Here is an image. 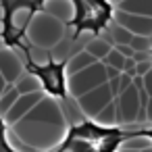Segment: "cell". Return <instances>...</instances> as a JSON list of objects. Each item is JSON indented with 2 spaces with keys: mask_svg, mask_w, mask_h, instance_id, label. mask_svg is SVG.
<instances>
[{
  "mask_svg": "<svg viewBox=\"0 0 152 152\" xmlns=\"http://www.w3.org/2000/svg\"><path fill=\"white\" fill-rule=\"evenodd\" d=\"M104 81H106L104 63L102 61H94L92 65L83 67L81 71L65 75V90H69V94L73 98H79L81 94L90 92L92 88H96V86H100Z\"/></svg>",
  "mask_w": 152,
  "mask_h": 152,
  "instance_id": "4",
  "label": "cell"
},
{
  "mask_svg": "<svg viewBox=\"0 0 152 152\" xmlns=\"http://www.w3.org/2000/svg\"><path fill=\"white\" fill-rule=\"evenodd\" d=\"M140 152H152V144H150V146H146V148H142Z\"/></svg>",
  "mask_w": 152,
  "mask_h": 152,
  "instance_id": "26",
  "label": "cell"
},
{
  "mask_svg": "<svg viewBox=\"0 0 152 152\" xmlns=\"http://www.w3.org/2000/svg\"><path fill=\"white\" fill-rule=\"evenodd\" d=\"M23 34H25V40L31 46L50 50L52 46H56L63 40L65 21H61L58 17H54L46 11H34V15H31Z\"/></svg>",
  "mask_w": 152,
  "mask_h": 152,
  "instance_id": "3",
  "label": "cell"
},
{
  "mask_svg": "<svg viewBox=\"0 0 152 152\" xmlns=\"http://www.w3.org/2000/svg\"><path fill=\"white\" fill-rule=\"evenodd\" d=\"M4 17V11H2V2H0V19Z\"/></svg>",
  "mask_w": 152,
  "mask_h": 152,
  "instance_id": "27",
  "label": "cell"
},
{
  "mask_svg": "<svg viewBox=\"0 0 152 152\" xmlns=\"http://www.w3.org/2000/svg\"><path fill=\"white\" fill-rule=\"evenodd\" d=\"M110 38H113V42H115V44H129V42H131V38H133V34H131L129 29H125L123 25L115 23V25H113V29H110Z\"/></svg>",
  "mask_w": 152,
  "mask_h": 152,
  "instance_id": "17",
  "label": "cell"
},
{
  "mask_svg": "<svg viewBox=\"0 0 152 152\" xmlns=\"http://www.w3.org/2000/svg\"><path fill=\"white\" fill-rule=\"evenodd\" d=\"M96 58L83 48V50H79V52H75V54H71L69 56V61L63 65V71H65V75H71V73H75V71H81L83 67H88V65H92Z\"/></svg>",
  "mask_w": 152,
  "mask_h": 152,
  "instance_id": "12",
  "label": "cell"
},
{
  "mask_svg": "<svg viewBox=\"0 0 152 152\" xmlns=\"http://www.w3.org/2000/svg\"><path fill=\"white\" fill-rule=\"evenodd\" d=\"M115 23L123 25L133 36L152 38V17H148V15H135V13H127V11L119 9L117 15H115Z\"/></svg>",
  "mask_w": 152,
  "mask_h": 152,
  "instance_id": "7",
  "label": "cell"
},
{
  "mask_svg": "<svg viewBox=\"0 0 152 152\" xmlns=\"http://www.w3.org/2000/svg\"><path fill=\"white\" fill-rule=\"evenodd\" d=\"M113 2H115V0H113Z\"/></svg>",
  "mask_w": 152,
  "mask_h": 152,
  "instance_id": "28",
  "label": "cell"
},
{
  "mask_svg": "<svg viewBox=\"0 0 152 152\" xmlns=\"http://www.w3.org/2000/svg\"><path fill=\"white\" fill-rule=\"evenodd\" d=\"M17 98H19L17 88H15L13 83H7V88H4V92H2V96H0V119L7 115V110L13 106V102H15Z\"/></svg>",
  "mask_w": 152,
  "mask_h": 152,
  "instance_id": "16",
  "label": "cell"
},
{
  "mask_svg": "<svg viewBox=\"0 0 152 152\" xmlns=\"http://www.w3.org/2000/svg\"><path fill=\"white\" fill-rule=\"evenodd\" d=\"M104 73H106V81H108V79L117 77L121 71H119V69H115V67H110V65H104Z\"/></svg>",
  "mask_w": 152,
  "mask_h": 152,
  "instance_id": "22",
  "label": "cell"
},
{
  "mask_svg": "<svg viewBox=\"0 0 152 152\" xmlns=\"http://www.w3.org/2000/svg\"><path fill=\"white\" fill-rule=\"evenodd\" d=\"M137 131H121L117 127H104L98 123H79L71 127L63 140L69 152H115L127 137Z\"/></svg>",
  "mask_w": 152,
  "mask_h": 152,
  "instance_id": "2",
  "label": "cell"
},
{
  "mask_svg": "<svg viewBox=\"0 0 152 152\" xmlns=\"http://www.w3.org/2000/svg\"><path fill=\"white\" fill-rule=\"evenodd\" d=\"M96 119V123L98 125H104V127H113V125H117L119 121H117V102H115V98L94 117Z\"/></svg>",
  "mask_w": 152,
  "mask_h": 152,
  "instance_id": "15",
  "label": "cell"
},
{
  "mask_svg": "<svg viewBox=\"0 0 152 152\" xmlns=\"http://www.w3.org/2000/svg\"><path fill=\"white\" fill-rule=\"evenodd\" d=\"M102 63L104 65H110V67H115V69H119V71H123V63H125V56L113 46L108 52H106V56L102 58Z\"/></svg>",
  "mask_w": 152,
  "mask_h": 152,
  "instance_id": "18",
  "label": "cell"
},
{
  "mask_svg": "<svg viewBox=\"0 0 152 152\" xmlns=\"http://www.w3.org/2000/svg\"><path fill=\"white\" fill-rule=\"evenodd\" d=\"M34 11H36V9L29 7V4H17V7H13L11 13L4 15V17H7L4 31H7V25H9V27L15 31V36L23 34L25 27H27V23H29V19H31V15H34Z\"/></svg>",
  "mask_w": 152,
  "mask_h": 152,
  "instance_id": "9",
  "label": "cell"
},
{
  "mask_svg": "<svg viewBox=\"0 0 152 152\" xmlns=\"http://www.w3.org/2000/svg\"><path fill=\"white\" fill-rule=\"evenodd\" d=\"M27 69V58L23 54V48H11L0 44V75L7 83H15L19 75Z\"/></svg>",
  "mask_w": 152,
  "mask_h": 152,
  "instance_id": "5",
  "label": "cell"
},
{
  "mask_svg": "<svg viewBox=\"0 0 152 152\" xmlns=\"http://www.w3.org/2000/svg\"><path fill=\"white\" fill-rule=\"evenodd\" d=\"M117 4H119L121 11L152 17V0H119Z\"/></svg>",
  "mask_w": 152,
  "mask_h": 152,
  "instance_id": "13",
  "label": "cell"
},
{
  "mask_svg": "<svg viewBox=\"0 0 152 152\" xmlns=\"http://www.w3.org/2000/svg\"><path fill=\"white\" fill-rule=\"evenodd\" d=\"M142 133H144L146 137H150V140H152V129H146V131H142Z\"/></svg>",
  "mask_w": 152,
  "mask_h": 152,
  "instance_id": "25",
  "label": "cell"
},
{
  "mask_svg": "<svg viewBox=\"0 0 152 152\" xmlns=\"http://www.w3.org/2000/svg\"><path fill=\"white\" fill-rule=\"evenodd\" d=\"M46 92L44 90H38V92H29V94H19V98L13 102V106L7 110V115L2 117V119H0V123H2L4 127H11L15 121H19L42 96H44Z\"/></svg>",
  "mask_w": 152,
  "mask_h": 152,
  "instance_id": "8",
  "label": "cell"
},
{
  "mask_svg": "<svg viewBox=\"0 0 152 152\" xmlns=\"http://www.w3.org/2000/svg\"><path fill=\"white\" fill-rule=\"evenodd\" d=\"M15 88H17V92L19 94H29V92H38V90H44V86H42V79H40V75L36 73V71H23L21 75H19V79L13 83Z\"/></svg>",
  "mask_w": 152,
  "mask_h": 152,
  "instance_id": "11",
  "label": "cell"
},
{
  "mask_svg": "<svg viewBox=\"0 0 152 152\" xmlns=\"http://www.w3.org/2000/svg\"><path fill=\"white\" fill-rule=\"evenodd\" d=\"M113 98H115V96H113L108 83L104 81V83L92 88L90 92L81 94V96L77 98V104H79V108L83 110L86 117H96V115H98V113H100V110H102Z\"/></svg>",
  "mask_w": 152,
  "mask_h": 152,
  "instance_id": "6",
  "label": "cell"
},
{
  "mask_svg": "<svg viewBox=\"0 0 152 152\" xmlns=\"http://www.w3.org/2000/svg\"><path fill=\"white\" fill-rule=\"evenodd\" d=\"M21 142L38 148L40 152L54 150L67 135V115L56 96L44 94L19 121L9 127Z\"/></svg>",
  "mask_w": 152,
  "mask_h": 152,
  "instance_id": "1",
  "label": "cell"
},
{
  "mask_svg": "<svg viewBox=\"0 0 152 152\" xmlns=\"http://www.w3.org/2000/svg\"><path fill=\"white\" fill-rule=\"evenodd\" d=\"M110 48H113V46L108 44V40L100 38L98 34H96V36H94V38H92V40H90V42L86 44V50H88V52H90V54H92V56H94L96 61H102V58L106 56V52H108Z\"/></svg>",
  "mask_w": 152,
  "mask_h": 152,
  "instance_id": "14",
  "label": "cell"
},
{
  "mask_svg": "<svg viewBox=\"0 0 152 152\" xmlns=\"http://www.w3.org/2000/svg\"><path fill=\"white\" fill-rule=\"evenodd\" d=\"M140 77H142V86H144L146 94H148V96H152V67H150L144 75H140Z\"/></svg>",
  "mask_w": 152,
  "mask_h": 152,
  "instance_id": "20",
  "label": "cell"
},
{
  "mask_svg": "<svg viewBox=\"0 0 152 152\" xmlns=\"http://www.w3.org/2000/svg\"><path fill=\"white\" fill-rule=\"evenodd\" d=\"M42 11L58 17L61 21L65 23H71L75 21V15H77V7L73 0H44L42 2Z\"/></svg>",
  "mask_w": 152,
  "mask_h": 152,
  "instance_id": "10",
  "label": "cell"
},
{
  "mask_svg": "<svg viewBox=\"0 0 152 152\" xmlns=\"http://www.w3.org/2000/svg\"><path fill=\"white\" fill-rule=\"evenodd\" d=\"M144 115H146V121H152V96H148V100H146Z\"/></svg>",
  "mask_w": 152,
  "mask_h": 152,
  "instance_id": "23",
  "label": "cell"
},
{
  "mask_svg": "<svg viewBox=\"0 0 152 152\" xmlns=\"http://www.w3.org/2000/svg\"><path fill=\"white\" fill-rule=\"evenodd\" d=\"M4 88H7V81H4V77H2V75H0V96H2Z\"/></svg>",
  "mask_w": 152,
  "mask_h": 152,
  "instance_id": "24",
  "label": "cell"
},
{
  "mask_svg": "<svg viewBox=\"0 0 152 152\" xmlns=\"http://www.w3.org/2000/svg\"><path fill=\"white\" fill-rule=\"evenodd\" d=\"M115 48H117L123 56H133V54H135V50H133L129 44H115Z\"/></svg>",
  "mask_w": 152,
  "mask_h": 152,
  "instance_id": "21",
  "label": "cell"
},
{
  "mask_svg": "<svg viewBox=\"0 0 152 152\" xmlns=\"http://www.w3.org/2000/svg\"><path fill=\"white\" fill-rule=\"evenodd\" d=\"M129 46L135 50V52H150V38L146 36H133Z\"/></svg>",
  "mask_w": 152,
  "mask_h": 152,
  "instance_id": "19",
  "label": "cell"
}]
</instances>
